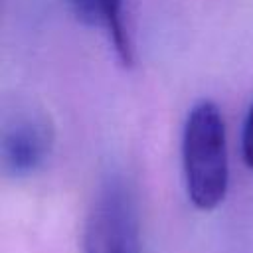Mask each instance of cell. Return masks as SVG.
Segmentation results:
<instances>
[{"mask_svg":"<svg viewBox=\"0 0 253 253\" xmlns=\"http://www.w3.org/2000/svg\"><path fill=\"white\" fill-rule=\"evenodd\" d=\"M241 154L249 170H253V103L249 105L241 130Z\"/></svg>","mask_w":253,"mask_h":253,"instance_id":"cell-5","label":"cell"},{"mask_svg":"<svg viewBox=\"0 0 253 253\" xmlns=\"http://www.w3.org/2000/svg\"><path fill=\"white\" fill-rule=\"evenodd\" d=\"M182 168L186 192L194 208L215 210L229 188V156L225 123L211 101L196 103L182 130Z\"/></svg>","mask_w":253,"mask_h":253,"instance_id":"cell-1","label":"cell"},{"mask_svg":"<svg viewBox=\"0 0 253 253\" xmlns=\"http://www.w3.org/2000/svg\"><path fill=\"white\" fill-rule=\"evenodd\" d=\"M83 253H140V221L134 196L113 176L97 192L87 213Z\"/></svg>","mask_w":253,"mask_h":253,"instance_id":"cell-2","label":"cell"},{"mask_svg":"<svg viewBox=\"0 0 253 253\" xmlns=\"http://www.w3.org/2000/svg\"><path fill=\"white\" fill-rule=\"evenodd\" d=\"M69 6L85 26L105 32L121 65H134V43L125 20V0H69Z\"/></svg>","mask_w":253,"mask_h":253,"instance_id":"cell-4","label":"cell"},{"mask_svg":"<svg viewBox=\"0 0 253 253\" xmlns=\"http://www.w3.org/2000/svg\"><path fill=\"white\" fill-rule=\"evenodd\" d=\"M55 142L51 119L42 111H24L6 121L0 140L2 170L10 178L36 174L49 158Z\"/></svg>","mask_w":253,"mask_h":253,"instance_id":"cell-3","label":"cell"}]
</instances>
